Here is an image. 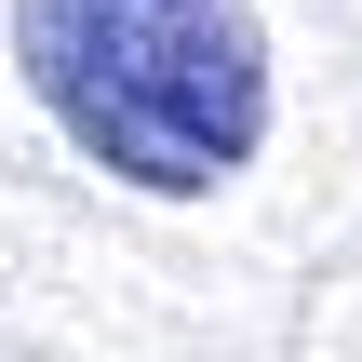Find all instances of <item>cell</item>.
<instances>
[{
	"mask_svg": "<svg viewBox=\"0 0 362 362\" xmlns=\"http://www.w3.org/2000/svg\"><path fill=\"white\" fill-rule=\"evenodd\" d=\"M13 67L40 121L148 202H202L269 148L255 0H13Z\"/></svg>",
	"mask_w": 362,
	"mask_h": 362,
	"instance_id": "6da1fadb",
	"label": "cell"
}]
</instances>
